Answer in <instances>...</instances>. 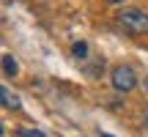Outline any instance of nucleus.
I'll return each mask as SVG.
<instances>
[{
    "label": "nucleus",
    "mask_w": 148,
    "mask_h": 137,
    "mask_svg": "<svg viewBox=\"0 0 148 137\" xmlns=\"http://www.w3.org/2000/svg\"><path fill=\"white\" fill-rule=\"evenodd\" d=\"M115 22L129 36H148V11L143 8H121L115 14Z\"/></svg>",
    "instance_id": "nucleus-1"
},
{
    "label": "nucleus",
    "mask_w": 148,
    "mask_h": 137,
    "mask_svg": "<svg viewBox=\"0 0 148 137\" xmlns=\"http://www.w3.org/2000/svg\"><path fill=\"white\" fill-rule=\"evenodd\" d=\"M110 82H112V88H115L118 93H129V90L137 88L140 77L129 63H118V66H112V71H110Z\"/></svg>",
    "instance_id": "nucleus-2"
},
{
    "label": "nucleus",
    "mask_w": 148,
    "mask_h": 137,
    "mask_svg": "<svg viewBox=\"0 0 148 137\" xmlns=\"http://www.w3.org/2000/svg\"><path fill=\"white\" fill-rule=\"evenodd\" d=\"M16 71H19V66H16V60L11 58V55H3V74L5 77H16Z\"/></svg>",
    "instance_id": "nucleus-3"
},
{
    "label": "nucleus",
    "mask_w": 148,
    "mask_h": 137,
    "mask_svg": "<svg viewBox=\"0 0 148 137\" xmlns=\"http://www.w3.org/2000/svg\"><path fill=\"white\" fill-rule=\"evenodd\" d=\"M71 52H74V58L85 60V58H88V52H90V49H88V41H74L71 44Z\"/></svg>",
    "instance_id": "nucleus-4"
},
{
    "label": "nucleus",
    "mask_w": 148,
    "mask_h": 137,
    "mask_svg": "<svg viewBox=\"0 0 148 137\" xmlns=\"http://www.w3.org/2000/svg\"><path fill=\"white\" fill-rule=\"evenodd\" d=\"M0 93H3V99H5V107H16V96H11L8 88H3Z\"/></svg>",
    "instance_id": "nucleus-5"
},
{
    "label": "nucleus",
    "mask_w": 148,
    "mask_h": 137,
    "mask_svg": "<svg viewBox=\"0 0 148 137\" xmlns=\"http://www.w3.org/2000/svg\"><path fill=\"white\" fill-rule=\"evenodd\" d=\"M19 137H44V134H41V132H30V129H22Z\"/></svg>",
    "instance_id": "nucleus-6"
},
{
    "label": "nucleus",
    "mask_w": 148,
    "mask_h": 137,
    "mask_svg": "<svg viewBox=\"0 0 148 137\" xmlns=\"http://www.w3.org/2000/svg\"><path fill=\"white\" fill-rule=\"evenodd\" d=\"M143 129L148 132V110H145V115H143Z\"/></svg>",
    "instance_id": "nucleus-7"
},
{
    "label": "nucleus",
    "mask_w": 148,
    "mask_h": 137,
    "mask_svg": "<svg viewBox=\"0 0 148 137\" xmlns=\"http://www.w3.org/2000/svg\"><path fill=\"white\" fill-rule=\"evenodd\" d=\"M104 3H110V5H121L123 0H104Z\"/></svg>",
    "instance_id": "nucleus-8"
},
{
    "label": "nucleus",
    "mask_w": 148,
    "mask_h": 137,
    "mask_svg": "<svg viewBox=\"0 0 148 137\" xmlns=\"http://www.w3.org/2000/svg\"><path fill=\"white\" fill-rule=\"evenodd\" d=\"M145 90H148V74H145Z\"/></svg>",
    "instance_id": "nucleus-9"
},
{
    "label": "nucleus",
    "mask_w": 148,
    "mask_h": 137,
    "mask_svg": "<svg viewBox=\"0 0 148 137\" xmlns=\"http://www.w3.org/2000/svg\"><path fill=\"white\" fill-rule=\"evenodd\" d=\"M101 137H112V134H101Z\"/></svg>",
    "instance_id": "nucleus-10"
}]
</instances>
